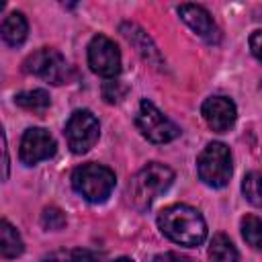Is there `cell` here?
Returning a JSON list of instances; mask_svg holds the SVG:
<instances>
[{
	"label": "cell",
	"instance_id": "5b68a950",
	"mask_svg": "<svg viewBox=\"0 0 262 262\" xmlns=\"http://www.w3.org/2000/svg\"><path fill=\"white\" fill-rule=\"evenodd\" d=\"M135 125L141 131V135L145 139H149L151 143H168V141H172L180 135L178 125L174 121H170L149 100H141L137 117H135Z\"/></svg>",
	"mask_w": 262,
	"mask_h": 262
},
{
	"label": "cell",
	"instance_id": "277c9868",
	"mask_svg": "<svg viewBox=\"0 0 262 262\" xmlns=\"http://www.w3.org/2000/svg\"><path fill=\"white\" fill-rule=\"evenodd\" d=\"M196 172L199 178L211 188H223L233 172L231 166V151L221 141H211L196 158Z\"/></svg>",
	"mask_w": 262,
	"mask_h": 262
},
{
	"label": "cell",
	"instance_id": "7a4b0ae2",
	"mask_svg": "<svg viewBox=\"0 0 262 262\" xmlns=\"http://www.w3.org/2000/svg\"><path fill=\"white\" fill-rule=\"evenodd\" d=\"M172 180H174V172L168 166L158 164V162L143 166L129 180V186H127L131 205L137 207L139 211L149 209V205L172 184Z\"/></svg>",
	"mask_w": 262,
	"mask_h": 262
},
{
	"label": "cell",
	"instance_id": "d4e9b609",
	"mask_svg": "<svg viewBox=\"0 0 262 262\" xmlns=\"http://www.w3.org/2000/svg\"><path fill=\"white\" fill-rule=\"evenodd\" d=\"M115 262H133V260H131V258H125V256H123V258H117Z\"/></svg>",
	"mask_w": 262,
	"mask_h": 262
},
{
	"label": "cell",
	"instance_id": "9c48e42d",
	"mask_svg": "<svg viewBox=\"0 0 262 262\" xmlns=\"http://www.w3.org/2000/svg\"><path fill=\"white\" fill-rule=\"evenodd\" d=\"M57 145L53 135L43 129V127H31L23 133L20 139V149H18V158L25 166H35L41 160H49L53 158Z\"/></svg>",
	"mask_w": 262,
	"mask_h": 262
},
{
	"label": "cell",
	"instance_id": "7402d4cb",
	"mask_svg": "<svg viewBox=\"0 0 262 262\" xmlns=\"http://www.w3.org/2000/svg\"><path fill=\"white\" fill-rule=\"evenodd\" d=\"M250 51L258 61H262V29L250 35Z\"/></svg>",
	"mask_w": 262,
	"mask_h": 262
},
{
	"label": "cell",
	"instance_id": "52a82bcc",
	"mask_svg": "<svg viewBox=\"0 0 262 262\" xmlns=\"http://www.w3.org/2000/svg\"><path fill=\"white\" fill-rule=\"evenodd\" d=\"M63 133H66L68 147L74 154H86L98 141L100 125L90 111H76L70 115Z\"/></svg>",
	"mask_w": 262,
	"mask_h": 262
},
{
	"label": "cell",
	"instance_id": "2e32d148",
	"mask_svg": "<svg viewBox=\"0 0 262 262\" xmlns=\"http://www.w3.org/2000/svg\"><path fill=\"white\" fill-rule=\"evenodd\" d=\"M14 102L25 108V111H33V113H45L51 104V98L45 90L37 88V90H25V92H18L14 96Z\"/></svg>",
	"mask_w": 262,
	"mask_h": 262
},
{
	"label": "cell",
	"instance_id": "cb8c5ba5",
	"mask_svg": "<svg viewBox=\"0 0 262 262\" xmlns=\"http://www.w3.org/2000/svg\"><path fill=\"white\" fill-rule=\"evenodd\" d=\"M43 262H74V260H72V252H53L47 258H43Z\"/></svg>",
	"mask_w": 262,
	"mask_h": 262
},
{
	"label": "cell",
	"instance_id": "30bf717a",
	"mask_svg": "<svg viewBox=\"0 0 262 262\" xmlns=\"http://www.w3.org/2000/svg\"><path fill=\"white\" fill-rule=\"evenodd\" d=\"M201 113H203V119L207 121V125L217 133L229 131L233 127V123H235V117H237L235 104L227 96H211V98H207L203 102V106H201Z\"/></svg>",
	"mask_w": 262,
	"mask_h": 262
},
{
	"label": "cell",
	"instance_id": "6da1fadb",
	"mask_svg": "<svg viewBox=\"0 0 262 262\" xmlns=\"http://www.w3.org/2000/svg\"><path fill=\"white\" fill-rule=\"evenodd\" d=\"M160 231L174 244L196 248L207 239V223L190 205H170L158 215Z\"/></svg>",
	"mask_w": 262,
	"mask_h": 262
},
{
	"label": "cell",
	"instance_id": "9a60e30c",
	"mask_svg": "<svg viewBox=\"0 0 262 262\" xmlns=\"http://www.w3.org/2000/svg\"><path fill=\"white\" fill-rule=\"evenodd\" d=\"M209 258L211 262H237L239 254L225 233H215L209 246Z\"/></svg>",
	"mask_w": 262,
	"mask_h": 262
},
{
	"label": "cell",
	"instance_id": "ba28073f",
	"mask_svg": "<svg viewBox=\"0 0 262 262\" xmlns=\"http://www.w3.org/2000/svg\"><path fill=\"white\" fill-rule=\"evenodd\" d=\"M88 66L102 78H115L121 72V51L115 41L104 35L92 37L88 45Z\"/></svg>",
	"mask_w": 262,
	"mask_h": 262
},
{
	"label": "cell",
	"instance_id": "8992f818",
	"mask_svg": "<svg viewBox=\"0 0 262 262\" xmlns=\"http://www.w3.org/2000/svg\"><path fill=\"white\" fill-rule=\"evenodd\" d=\"M23 70L27 74H33L37 78H43L55 86L63 84L68 80V72H70V66L66 61V57L57 51V49H49V47H43L35 53H31L25 63H23Z\"/></svg>",
	"mask_w": 262,
	"mask_h": 262
},
{
	"label": "cell",
	"instance_id": "d6986e66",
	"mask_svg": "<svg viewBox=\"0 0 262 262\" xmlns=\"http://www.w3.org/2000/svg\"><path fill=\"white\" fill-rule=\"evenodd\" d=\"M41 225L45 229H51V231H57L61 227H66V215L57 209V207H47L41 215Z\"/></svg>",
	"mask_w": 262,
	"mask_h": 262
},
{
	"label": "cell",
	"instance_id": "5bb4252c",
	"mask_svg": "<svg viewBox=\"0 0 262 262\" xmlns=\"http://www.w3.org/2000/svg\"><path fill=\"white\" fill-rule=\"evenodd\" d=\"M25 250L20 233L8 223V219L0 221V252L4 258H16Z\"/></svg>",
	"mask_w": 262,
	"mask_h": 262
},
{
	"label": "cell",
	"instance_id": "4fadbf2b",
	"mask_svg": "<svg viewBox=\"0 0 262 262\" xmlns=\"http://www.w3.org/2000/svg\"><path fill=\"white\" fill-rule=\"evenodd\" d=\"M29 33V25L23 12H10L4 20H2V39L6 45L10 47H18Z\"/></svg>",
	"mask_w": 262,
	"mask_h": 262
},
{
	"label": "cell",
	"instance_id": "ac0fdd59",
	"mask_svg": "<svg viewBox=\"0 0 262 262\" xmlns=\"http://www.w3.org/2000/svg\"><path fill=\"white\" fill-rule=\"evenodd\" d=\"M242 235L252 248L262 250V219L256 215H246L242 219Z\"/></svg>",
	"mask_w": 262,
	"mask_h": 262
},
{
	"label": "cell",
	"instance_id": "ffe728a7",
	"mask_svg": "<svg viewBox=\"0 0 262 262\" xmlns=\"http://www.w3.org/2000/svg\"><path fill=\"white\" fill-rule=\"evenodd\" d=\"M125 94H127V86L119 80H111L102 86V96L106 102H121L125 98Z\"/></svg>",
	"mask_w": 262,
	"mask_h": 262
},
{
	"label": "cell",
	"instance_id": "3957f363",
	"mask_svg": "<svg viewBox=\"0 0 262 262\" xmlns=\"http://www.w3.org/2000/svg\"><path fill=\"white\" fill-rule=\"evenodd\" d=\"M115 172L100 164H82L72 172L74 190L88 203H104L115 188Z\"/></svg>",
	"mask_w": 262,
	"mask_h": 262
},
{
	"label": "cell",
	"instance_id": "7c38bea8",
	"mask_svg": "<svg viewBox=\"0 0 262 262\" xmlns=\"http://www.w3.org/2000/svg\"><path fill=\"white\" fill-rule=\"evenodd\" d=\"M121 33L125 35V39H127L147 61H151V63H156V66L162 63L160 51L156 49V45L151 43V39L147 37V33H143L137 25H133V23H123V25H121Z\"/></svg>",
	"mask_w": 262,
	"mask_h": 262
},
{
	"label": "cell",
	"instance_id": "44dd1931",
	"mask_svg": "<svg viewBox=\"0 0 262 262\" xmlns=\"http://www.w3.org/2000/svg\"><path fill=\"white\" fill-rule=\"evenodd\" d=\"M72 260L74 262H100V256L88 248H78L72 252Z\"/></svg>",
	"mask_w": 262,
	"mask_h": 262
},
{
	"label": "cell",
	"instance_id": "e0dca14e",
	"mask_svg": "<svg viewBox=\"0 0 262 262\" xmlns=\"http://www.w3.org/2000/svg\"><path fill=\"white\" fill-rule=\"evenodd\" d=\"M242 192L250 205L262 207V174L260 172H248L242 180Z\"/></svg>",
	"mask_w": 262,
	"mask_h": 262
},
{
	"label": "cell",
	"instance_id": "603a6c76",
	"mask_svg": "<svg viewBox=\"0 0 262 262\" xmlns=\"http://www.w3.org/2000/svg\"><path fill=\"white\" fill-rule=\"evenodd\" d=\"M154 262H192L188 256L176 254V252H166V254H158L154 258Z\"/></svg>",
	"mask_w": 262,
	"mask_h": 262
},
{
	"label": "cell",
	"instance_id": "8fae6325",
	"mask_svg": "<svg viewBox=\"0 0 262 262\" xmlns=\"http://www.w3.org/2000/svg\"><path fill=\"white\" fill-rule=\"evenodd\" d=\"M178 14L180 18L196 33L201 35L205 41L209 43H219L221 39V33H219V27L215 25L213 16L199 4H182L178 6Z\"/></svg>",
	"mask_w": 262,
	"mask_h": 262
}]
</instances>
